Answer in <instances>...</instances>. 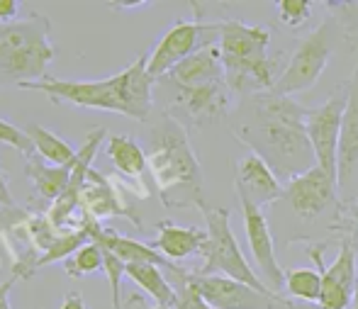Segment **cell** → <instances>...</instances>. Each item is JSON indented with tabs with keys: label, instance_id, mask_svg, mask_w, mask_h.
Segmentation results:
<instances>
[{
	"label": "cell",
	"instance_id": "cell-19",
	"mask_svg": "<svg viewBox=\"0 0 358 309\" xmlns=\"http://www.w3.org/2000/svg\"><path fill=\"white\" fill-rule=\"evenodd\" d=\"M105 154L113 161L117 173L129 178L134 183V195L149 197V187L144 185V173L149 171V161H146V151L139 146L137 139L127 134H113L105 141Z\"/></svg>",
	"mask_w": 358,
	"mask_h": 309
},
{
	"label": "cell",
	"instance_id": "cell-36",
	"mask_svg": "<svg viewBox=\"0 0 358 309\" xmlns=\"http://www.w3.org/2000/svg\"><path fill=\"white\" fill-rule=\"evenodd\" d=\"M349 309H358V287H356V297H354V305H351Z\"/></svg>",
	"mask_w": 358,
	"mask_h": 309
},
{
	"label": "cell",
	"instance_id": "cell-3",
	"mask_svg": "<svg viewBox=\"0 0 358 309\" xmlns=\"http://www.w3.org/2000/svg\"><path fill=\"white\" fill-rule=\"evenodd\" d=\"M146 161L164 207L203 210V168L190 146L188 129L169 113L161 115V120L151 129Z\"/></svg>",
	"mask_w": 358,
	"mask_h": 309
},
{
	"label": "cell",
	"instance_id": "cell-31",
	"mask_svg": "<svg viewBox=\"0 0 358 309\" xmlns=\"http://www.w3.org/2000/svg\"><path fill=\"white\" fill-rule=\"evenodd\" d=\"M20 8H22V5H20V0H0V22H3V24L15 22Z\"/></svg>",
	"mask_w": 358,
	"mask_h": 309
},
{
	"label": "cell",
	"instance_id": "cell-7",
	"mask_svg": "<svg viewBox=\"0 0 358 309\" xmlns=\"http://www.w3.org/2000/svg\"><path fill=\"white\" fill-rule=\"evenodd\" d=\"M339 39H344V29H341L339 20L329 13L322 20L320 27L312 29V32L307 34V37H302V42L297 44L295 54L290 57L283 73L278 76V83H275L273 93L292 98V95L315 88L317 80L324 73V69H327V64H329Z\"/></svg>",
	"mask_w": 358,
	"mask_h": 309
},
{
	"label": "cell",
	"instance_id": "cell-33",
	"mask_svg": "<svg viewBox=\"0 0 358 309\" xmlns=\"http://www.w3.org/2000/svg\"><path fill=\"white\" fill-rule=\"evenodd\" d=\"M59 309H88V307H85L83 295H80L78 290H71V292H66V297H64V302Z\"/></svg>",
	"mask_w": 358,
	"mask_h": 309
},
{
	"label": "cell",
	"instance_id": "cell-8",
	"mask_svg": "<svg viewBox=\"0 0 358 309\" xmlns=\"http://www.w3.org/2000/svg\"><path fill=\"white\" fill-rule=\"evenodd\" d=\"M193 20H178L159 39L154 52L149 54V76L154 80H164L178 64L205 47L220 44V22H205L203 10L195 3Z\"/></svg>",
	"mask_w": 358,
	"mask_h": 309
},
{
	"label": "cell",
	"instance_id": "cell-22",
	"mask_svg": "<svg viewBox=\"0 0 358 309\" xmlns=\"http://www.w3.org/2000/svg\"><path fill=\"white\" fill-rule=\"evenodd\" d=\"M71 166H47V161H42L37 154H34L27 159L24 171H27V178H29V183H32L34 192H37L42 200L57 202L69 187V180H71Z\"/></svg>",
	"mask_w": 358,
	"mask_h": 309
},
{
	"label": "cell",
	"instance_id": "cell-27",
	"mask_svg": "<svg viewBox=\"0 0 358 309\" xmlns=\"http://www.w3.org/2000/svg\"><path fill=\"white\" fill-rule=\"evenodd\" d=\"M64 271L71 278H83V275H93V273L105 271L103 248L95 244V241H90V244H85L83 248H78L69 261H64Z\"/></svg>",
	"mask_w": 358,
	"mask_h": 309
},
{
	"label": "cell",
	"instance_id": "cell-2",
	"mask_svg": "<svg viewBox=\"0 0 358 309\" xmlns=\"http://www.w3.org/2000/svg\"><path fill=\"white\" fill-rule=\"evenodd\" d=\"M154 83L149 76V54H139L127 69L98 80H62L44 78L37 83L17 85L20 90H37L54 103H66L73 108L105 110L146 122L154 108Z\"/></svg>",
	"mask_w": 358,
	"mask_h": 309
},
{
	"label": "cell",
	"instance_id": "cell-14",
	"mask_svg": "<svg viewBox=\"0 0 358 309\" xmlns=\"http://www.w3.org/2000/svg\"><path fill=\"white\" fill-rule=\"evenodd\" d=\"M241 205V220H244V229H246V241H249L251 256L256 263V273H261V280L266 282L273 295L283 297L285 290V271L280 268L278 258H275V244L273 236H271V227L266 220L264 210L256 207L254 202L239 197Z\"/></svg>",
	"mask_w": 358,
	"mask_h": 309
},
{
	"label": "cell",
	"instance_id": "cell-17",
	"mask_svg": "<svg viewBox=\"0 0 358 309\" xmlns=\"http://www.w3.org/2000/svg\"><path fill=\"white\" fill-rule=\"evenodd\" d=\"M346 90H349V100H346L344 124H341L339 173H336L341 202L358 200V64L351 78L346 80Z\"/></svg>",
	"mask_w": 358,
	"mask_h": 309
},
{
	"label": "cell",
	"instance_id": "cell-4",
	"mask_svg": "<svg viewBox=\"0 0 358 309\" xmlns=\"http://www.w3.org/2000/svg\"><path fill=\"white\" fill-rule=\"evenodd\" d=\"M271 27L266 24H246L241 20H222L220 22V57L224 66L227 85L234 95L266 93L278 83L275 66L278 59L268 54Z\"/></svg>",
	"mask_w": 358,
	"mask_h": 309
},
{
	"label": "cell",
	"instance_id": "cell-16",
	"mask_svg": "<svg viewBox=\"0 0 358 309\" xmlns=\"http://www.w3.org/2000/svg\"><path fill=\"white\" fill-rule=\"evenodd\" d=\"M105 129L98 127L95 131H90L85 136L83 146L78 149V156H76L73 166H71V180H69V187L47 212V220L52 222L57 229L66 231V229H73L71 222L76 217V212L80 210V190H83L85 180H88V173L93 168V161L98 156V149L105 144Z\"/></svg>",
	"mask_w": 358,
	"mask_h": 309
},
{
	"label": "cell",
	"instance_id": "cell-13",
	"mask_svg": "<svg viewBox=\"0 0 358 309\" xmlns=\"http://www.w3.org/2000/svg\"><path fill=\"white\" fill-rule=\"evenodd\" d=\"M127 187L115 175H105L100 171L90 168L88 180L80 190V215L93 217L95 222L110 220V217H124L134 224V229L142 231V217L137 215V207L129 202Z\"/></svg>",
	"mask_w": 358,
	"mask_h": 309
},
{
	"label": "cell",
	"instance_id": "cell-15",
	"mask_svg": "<svg viewBox=\"0 0 358 309\" xmlns=\"http://www.w3.org/2000/svg\"><path fill=\"white\" fill-rule=\"evenodd\" d=\"M285 200L300 220H315L329 207L339 205V187L324 168L312 166L285 183Z\"/></svg>",
	"mask_w": 358,
	"mask_h": 309
},
{
	"label": "cell",
	"instance_id": "cell-1",
	"mask_svg": "<svg viewBox=\"0 0 358 309\" xmlns=\"http://www.w3.org/2000/svg\"><path fill=\"white\" fill-rule=\"evenodd\" d=\"M305 115L307 110L292 98L266 90L244 98L241 117L231 131L254 154H259L285 185L295 175L317 166L315 151L307 139Z\"/></svg>",
	"mask_w": 358,
	"mask_h": 309
},
{
	"label": "cell",
	"instance_id": "cell-18",
	"mask_svg": "<svg viewBox=\"0 0 358 309\" xmlns=\"http://www.w3.org/2000/svg\"><path fill=\"white\" fill-rule=\"evenodd\" d=\"M234 187H236V197H244V200L254 202L261 210L278 202L280 197H285V185L271 171V166L259 154H254V151L236 161Z\"/></svg>",
	"mask_w": 358,
	"mask_h": 309
},
{
	"label": "cell",
	"instance_id": "cell-25",
	"mask_svg": "<svg viewBox=\"0 0 358 309\" xmlns=\"http://www.w3.org/2000/svg\"><path fill=\"white\" fill-rule=\"evenodd\" d=\"M85 244H90V234L88 229H85V224L76 227V229H69L64 231L62 236H59L57 241H54V246L49 248L44 256H39L37 261H34L32 271H29V278L34 275V273H39L42 268L52 266V263H59V261H69V258L73 256L78 248H83Z\"/></svg>",
	"mask_w": 358,
	"mask_h": 309
},
{
	"label": "cell",
	"instance_id": "cell-12",
	"mask_svg": "<svg viewBox=\"0 0 358 309\" xmlns=\"http://www.w3.org/2000/svg\"><path fill=\"white\" fill-rule=\"evenodd\" d=\"M231 95L234 93L229 90L227 80L193 85V88H176L169 115L183 127L203 129L231 113Z\"/></svg>",
	"mask_w": 358,
	"mask_h": 309
},
{
	"label": "cell",
	"instance_id": "cell-6",
	"mask_svg": "<svg viewBox=\"0 0 358 309\" xmlns=\"http://www.w3.org/2000/svg\"><path fill=\"white\" fill-rule=\"evenodd\" d=\"M200 212H203L205 224H208L205 227L208 229V244H205L203 253H200L203 256V268L195 273H203V275H227L259 292L273 295L266 287V282L259 278V273L251 268V263L246 261L244 253H241L239 241H236L229 224V210L227 207L205 205Z\"/></svg>",
	"mask_w": 358,
	"mask_h": 309
},
{
	"label": "cell",
	"instance_id": "cell-23",
	"mask_svg": "<svg viewBox=\"0 0 358 309\" xmlns=\"http://www.w3.org/2000/svg\"><path fill=\"white\" fill-rule=\"evenodd\" d=\"M24 134H27L29 141L34 144V154L52 166H71L76 161V156H78V151H76L66 139H62V136L54 134V131L44 129L42 124L29 122L24 127Z\"/></svg>",
	"mask_w": 358,
	"mask_h": 309
},
{
	"label": "cell",
	"instance_id": "cell-34",
	"mask_svg": "<svg viewBox=\"0 0 358 309\" xmlns=\"http://www.w3.org/2000/svg\"><path fill=\"white\" fill-rule=\"evenodd\" d=\"M15 282H20L17 278H8L5 282H0V309H13V305H10V290L15 287Z\"/></svg>",
	"mask_w": 358,
	"mask_h": 309
},
{
	"label": "cell",
	"instance_id": "cell-20",
	"mask_svg": "<svg viewBox=\"0 0 358 309\" xmlns=\"http://www.w3.org/2000/svg\"><path fill=\"white\" fill-rule=\"evenodd\" d=\"M205 244H208V229L198 227H180L171 220L159 222V234L151 241V246L164 258L173 261H185L190 256H200Z\"/></svg>",
	"mask_w": 358,
	"mask_h": 309
},
{
	"label": "cell",
	"instance_id": "cell-32",
	"mask_svg": "<svg viewBox=\"0 0 358 309\" xmlns=\"http://www.w3.org/2000/svg\"><path fill=\"white\" fill-rule=\"evenodd\" d=\"M0 207H5V210H13L15 207V200H13V195H10L8 175H5L3 168H0Z\"/></svg>",
	"mask_w": 358,
	"mask_h": 309
},
{
	"label": "cell",
	"instance_id": "cell-29",
	"mask_svg": "<svg viewBox=\"0 0 358 309\" xmlns=\"http://www.w3.org/2000/svg\"><path fill=\"white\" fill-rule=\"evenodd\" d=\"M0 144L20 151L24 159L34 156V144L29 141V136L24 134V129H20V127H15L13 122H8V120H3V117H0Z\"/></svg>",
	"mask_w": 358,
	"mask_h": 309
},
{
	"label": "cell",
	"instance_id": "cell-38",
	"mask_svg": "<svg viewBox=\"0 0 358 309\" xmlns=\"http://www.w3.org/2000/svg\"><path fill=\"white\" fill-rule=\"evenodd\" d=\"M295 309H307V307H302V305H295Z\"/></svg>",
	"mask_w": 358,
	"mask_h": 309
},
{
	"label": "cell",
	"instance_id": "cell-26",
	"mask_svg": "<svg viewBox=\"0 0 358 309\" xmlns=\"http://www.w3.org/2000/svg\"><path fill=\"white\" fill-rule=\"evenodd\" d=\"M285 292L292 300H302L307 305H320L322 275L317 268H290L285 271Z\"/></svg>",
	"mask_w": 358,
	"mask_h": 309
},
{
	"label": "cell",
	"instance_id": "cell-35",
	"mask_svg": "<svg viewBox=\"0 0 358 309\" xmlns=\"http://www.w3.org/2000/svg\"><path fill=\"white\" fill-rule=\"evenodd\" d=\"M127 309H171V307H159V305H149L142 295H129L127 297Z\"/></svg>",
	"mask_w": 358,
	"mask_h": 309
},
{
	"label": "cell",
	"instance_id": "cell-28",
	"mask_svg": "<svg viewBox=\"0 0 358 309\" xmlns=\"http://www.w3.org/2000/svg\"><path fill=\"white\" fill-rule=\"evenodd\" d=\"M275 10H278V20L285 27H300L312 17V3H307V0H278Z\"/></svg>",
	"mask_w": 358,
	"mask_h": 309
},
{
	"label": "cell",
	"instance_id": "cell-30",
	"mask_svg": "<svg viewBox=\"0 0 358 309\" xmlns=\"http://www.w3.org/2000/svg\"><path fill=\"white\" fill-rule=\"evenodd\" d=\"M176 309H213L198 295V290L188 282V271H185L183 275H178V285H176Z\"/></svg>",
	"mask_w": 358,
	"mask_h": 309
},
{
	"label": "cell",
	"instance_id": "cell-5",
	"mask_svg": "<svg viewBox=\"0 0 358 309\" xmlns=\"http://www.w3.org/2000/svg\"><path fill=\"white\" fill-rule=\"evenodd\" d=\"M52 22L32 10L27 17L0 27V71L17 85L47 78L49 64L57 59V47L49 39Z\"/></svg>",
	"mask_w": 358,
	"mask_h": 309
},
{
	"label": "cell",
	"instance_id": "cell-11",
	"mask_svg": "<svg viewBox=\"0 0 358 309\" xmlns=\"http://www.w3.org/2000/svg\"><path fill=\"white\" fill-rule=\"evenodd\" d=\"M188 282L213 309H295L287 297L266 295L227 275H203L188 271Z\"/></svg>",
	"mask_w": 358,
	"mask_h": 309
},
{
	"label": "cell",
	"instance_id": "cell-10",
	"mask_svg": "<svg viewBox=\"0 0 358 309\" xmlns=\"http://www.w3.org/2000/svg\"><path fill=\"white\" fill-rule=\"evenodd\" d=\"M324 248L327 244L307 246V256L317 266V273L322 275V295L320 309H349L354 305L358 273H356V256L358 251L349 241H339V253L331 261V266H324Z\"/></svg>",
	"mask_w": 358,
	"mask_h": 309
},
{
	"label": "cell",
	"instance_id": "cell-24",
	"mask_svg": "<svg viewBox=\"0 0 358 309\" xmlns=\"http://www.w3.org/2000/svg\"><path fill=\"white\" fill-rule=\"evenodd\" d=\"M127 275L132 278V282H137L159 307L176 309V287L171 285L169 278L164 275V268L151 266V263H139V266H127Z\"/></svg>",
	"mask_w": 358,
	"mask_h": 309
},
{
	"label": "cell",
	"instance_id": "cell-21",
	"mask_svg": "<svg viewBox=\"0 0 358 309\" xmlns=\"http://www.w3.org/2000/svg\"><path fill=\"white\" fill-rule=\"evenodd\" d=\"M164 80H169L173 88H193V85H205L215 83V80H227L224 78V66H222L220 47H205L200 52H195L193 57H188L183 64H178Z\"/></svg>",
	"mask_w": 358,
	"mask_h": 309
},
{
	"label": "cell",
	"instance_id": "cell-37",
	"mask_svg": "<svg viewBox=\"0 0 358 309\" xmlns=\"http://www.w3.org/2000/svg\"><path fill=\"white\" fill-rule=\"evenodd\" d=\"M0 244H5V236H3V224H0Z\"/></svg>",
	"mask_w": 358,
	"mask_h": 309
},
{
	"label": "cell",
	"instance_id": "cell-9",
	"mask_svg": "<svg viewBox=\"0 0 358 309\" xmlns=\"http://www.w3.org/2000/svg\"><path fill=\"white\" fill-rule=\"evenodd\" d=\"M346 100H349V90H346L344 83L320 108L307 110L305 115L307 139H310L312 151H315L317 166L324 168L331 178H336V173H339V141L346 113Z\"/></svg>",
	"mask_w": 358,
	"mask_h": 309
}]
</instances>
